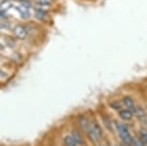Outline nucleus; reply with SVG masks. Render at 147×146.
Masks as SVG:
<instances>
[{
	"label": "nucleus",
	"instance_id": "1",
	"mask_svg": "<svg viewBox=\"0 0 147 146\" xmlns=\"http://www.w3.org/2000/svg\"><path fill=\"white\" fill-rule=\"evenodd\" d=\"M115 127L116 132H117V134H118L119 139L122 140V142H123L126 146H132L134 137H132L128 127H127L125 124L120 122V121H115Z\"/></svg>",
	"mask_w": 147,
	"mask_h": 146
},
{
	"label": "nucleus",
	"instance_id": "2",
	"mask_svg": "<svg viewBox=\"0 0 147 146\" xmlns=\"http://www.w3.org/2000/svg\"><path fill=\"white\" fill-rule=\"evenodd\" d=\"M87 135H88V139L93 142H98L99 140L102 139L103 131H102L100 125H99V123L97 122L96 120L90 121V129H88Z\"/></svg>",
	"mask_w": 147,
	"mask_h": 146
},
{
	"label": "nucleus",
	"instance_id": "3",
	"mask_svg": "<svg viewBox=\"0 0 147 146\" xmlns=\"http://www.w3.org/2000/svg\"><path fill=\"white\" fill-rule=\"evenodd\" d=\"M135 115L137 116L138 120L142 124H147V114L146 111L141 106H137L135 109Z\"/></svg>",
	"mask_w": 147,
	"mask_h": 146
},
{
	"label": "nucleus",
	"instance_id": "4",
	"mask_svg": "<svg viewBox=\"0 0 147 146\" xmlns=\"http://www.w3.org/2000/svg\"><path fill=\"white\" fill-rule=\"evenodd\" d=\"M78 125L80 129L84 132V133L87 134L88 129H90V121L88 119L87 116L84 114H81L78 116Z\"/></svg>",
	"mask_w": 147,
	"mask_h": 146
},
{
	"label": "nucleus",
	"instance_id": "5",
	"mask_svg": "<svg viewBox=\"0 0 147 146\" xmlns=\"http://www.w3.org/2000/svg\"><path fill=\"white\" fill-rule=\"evenodd\" d=\"M118 115L121 119L126 121H131L133 119V117H134V112L129 109H122L120 111H118Z\"/></svg>",
	"mask_w": 147,
	"mask_h": 146
},
{
	"label": "nucleus",
	"instance_id": "6",
	"mask_svg": "<svg viewBox=\"0 0 147 146\" xmlns=\"http://www.w3.org/2000/svg\"><path fill=\"white\" fill-rule=\"evenodd\" d=\"M70 136L73 137V139L75 140L76 143L78 145H83L85 143L84 137H83L81 132H80L78 129H72L71 133H70Z\"/></svg>",
	"mask_w": 147,
	"mask_h": 146
},
{
	"label": "nucleus",
	"instance_id": "7",
	"mask_svg": "<svg viewBox=\"0 0 147 146\" xmlns=\"http://www.w3.org/2000/svg\"><path fill=\"white\" fill-rule=\"evenodd\" d=\"M13 34H15L16 38H20V40H23V38H25L27 37L26 29L21 25H16L15 28H13Z\"/></svg>",
	"mask_w": 147,
	"mask_h": 146
},
{
	"label": "nucleus",
	"instance_id": "8",
	"mask_svg": "<svg viewBox=\"0 0 147 146\" xmlns=\"http://www.w3.org/2000/svg\"><path fill=\"white\" fill-rule=\"evenodd\" d=\"M122 104H123L127 109L131 110V111H133V112L135 111L136 105H135V102H134V100H133V98L131 97V96H129V95L124 96V97L122 98Z\"/></svg>",
	"mask_w": 147,
	"mask_h": 146
},
{
	"label": "nucleus",
	"instance_id": "9",
	"mask_svg": "<svg viewBox=\"0 0 147 146\" xmlns=\"http://www.w3.org/2000/svg\"><path fill=\"white\" fill-rule=\"evenodd\" d=\"M63 142L65 146H78V144H77L76 141L73 139V137L71 136H65L63 137Z\"/></svg>",
	"mask_w": 147,
	"mask_h": 146
},
{
	"label": "nucleus",
	"instance_id": "10",
	"mask_svg": "<svg viewBox=\"0 0 147 146\" xmlns=\"http://www.w3.org/2000/svg\"><path fill=\"white\" fill-rule=\"evenodd\" d=\"M102 120H103L104 126L106 127L107 130L112 132L113 131V124H112V121L110 119V117L108 116V115H103V116H102Z\"/></svg>",
	"mask_w": 147,
	"mask_h": 146
},
{
	"label": "nucleus",
	"instance_id": "11",
	"mask_svg": "<svg viewBox=\"0 0 147 146\" xmlns=\"http://www.w3.org/2000/svg\"><path fill=\"white\" fill-rule=\"evenodd\" d=\"M138 137L142 140V142L147 146V129L141 128L138 132Z\"/></svg>",
	"mask_w": 147,
	"mask_h": 146
},
{
	"label": "nucleus",
	"instance_id": "12",
	"mask_svg": "<svg viewBox=\"0 0 147 146\" xmlns=\"http://www.w3.org/2000/svg\"><path fill=\"white\" fill-rule=\"evenodd\" d=\"M110 107L113 110H115V111H120V110H122V104H121V102H119V101L111 102Z\"/></svg>",
	"mask_w": 147,
	"mask_h": 146
},
{
	"label": "nucleus",
	"instance_id": "13",
	"mask_svg": "<svg viewBox=\"0 0 147 146\" xmlns=\"http://www.w3.org/2000/svg\"><path fill=\"white\" fill-rule=\"evenodd\" d=\"M35 15H36V17L38 18L40 20H43V19L45 18V13H44V11L37 10L35 13Z\"/></svg>",
	"mask_w": 147,
	"mask_h": 146
},
{
	"label": "nucleus",
	"instance_id": "14",
	"mask_svg": "<svg viewBox=\"0 0 147 146\" xmlns=\"http://www.w3.org/2000/svg\"><path fill=\"white\" fill-rule=\"evenodd\" d=\"M19 13H20V15L22 17H27V16L29 15V12H28V10H27V8L25 7H23V6H21V8H19Z\"/></svg>",
	"mask_w": 147,
	"mask_h": 146
},
{
	"label": "nucleus",
	"instance_id": "15",
	"mask_svg": "<svg viewBox=\"0 0 147 146\" xmlns=\"http://www.w3.org/2000/svg\"><path fill=\"white\" fill-rule=\"evenodd\" d=\"M38 2L42 5H48L49 3H51L52 0H38Z\"/></svg>",
	"mask_w": 147,
	"mask_h": 146
}]
</instances>
